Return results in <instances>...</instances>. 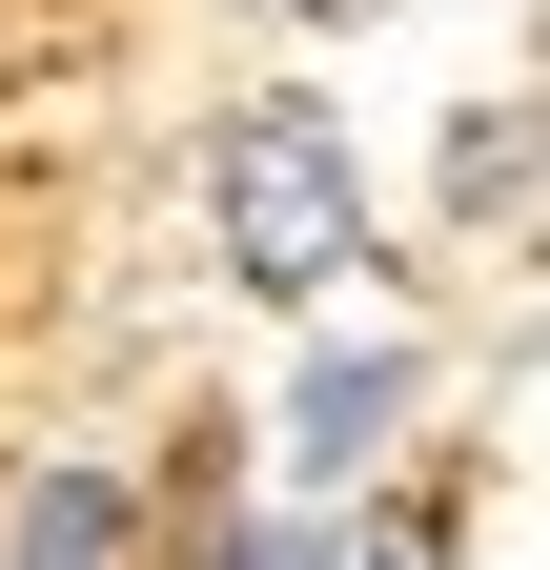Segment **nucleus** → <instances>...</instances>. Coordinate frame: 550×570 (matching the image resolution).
<instances>
[{"instance_id":"3","label":"nucleus","mask_w":550,"mask_h":570,"mask_svg":"<svg viewBox=\"0 0 550 570\" xmlns=\"http://www.w3.org/2000/svg\"><path fill=\"white\" fill-rule=\"evenodd\" d=\"M0 570H144V489L122 469H41L0 510Z\"/></svg>"},{"instance_id":"1","label":"nucleus","mask_w":550,"mask_h":570,"mask_svg":"<svg viewBox=\"0 0 550 570\" xmlns=\"http://www.w3.org/2000/svg\"><path fill=\"white\" fill-rule=\"evenodd\" d=\"M204 245H225V285H265V306H326V285H367L387 225H367V164L326 102H245L225 142H204Z\"/></svg>"},{"instance_id":"5","label":"nucleus","mask_w":550,"mask_h":570,"mask_svg":"<svg viewBox=\"0 0 550 570\" xmlns=\"http://www.w3.org/2000/svg\"><path fill=\"white\" fill-rule=\"evenodd\" d=\"M469 530H449V489H367L347 510V570H449Z\"/></svg>"},{"instance_id":"6","label":"nucleus","mask_w":550,"mask_h":570,"mask_svg":"<svg viewBox=\"0 0 550 570\" xmlns=\"http://www.w3.org/2000/svg\"><path fill=\"white\" fill-rule=\"evenodd\" d=\"M204 570H347V510H245V530H204Z\"/></svg>"},{"instance_id":"7","label":"nucleus","mask_w":550,"mask_h":570,"mask_svg":"<svg viewBox=\"0 0 550 570\" xmlns=\"http://www.w3.org/2000/svg\"><path fill=\"white\" fill-rule=\"evenodd\" d=\"M265 21H367V0H265Z\"/></svg>"},{"instance_id":"2","label":"nucleus","mask_w":550,"mask_h":570,"mask_svg":"<svg viewBox=\"0 0 550 570\" xmlns=\"http://www.w3.org/2000/svg\"><path fill=\"white\" fill-rule=\"evenodd\" d=\"M407 387H429L407 346H326V367H306L286 407H265V449H286V510H347V489L387 469V428H407Z\"/></svg>"},{"instance_id":"4","label":"nucleus","mask_w":550,"mask_h":570,"mask_svg":"<svg viewBox=\"0 0 550 570\" xmlns=\"http://www.w3.org/2000/svg\"><path fill=\"white\" fill-rule=\"evenodd\" d=\"M550 204V102H449V225H530Z\"/></svg>"}]
</instances>
